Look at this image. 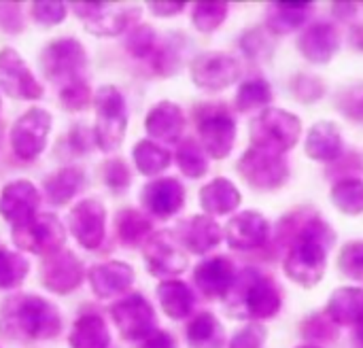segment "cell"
<instances>
[{"instance_id":"cell-1","label":"cell","mask_w":363,"mask_h":348,"mask_svg":"<svg viewBox=\"0 0 363 348\" xmlns=\"http://www.w3.org/2000/svg\"><path fill=\"white\" fill-rule=\"evenodd\" d=\"M336 234L334 230L319 219V215H308L300 230L296 232L287 259H285V274L289 281L311 289L321 283L325 268H328V253L334 247Z\"/></svg>"},{"instance_id":"cell-2","label":"cell","mask_w":363,"mask_h":348,"mask_svg":"<svg viewBox=\"0 0 363 348\" xmlns=\"http://www.w3.org/2000/svg\"><path fill=\"white\" fill-rule=\"evenodd\" d=\"M62 330L57 308L45 298L17 293L4 300L0 308V332L13 340H49Z\"/></svg>"},{"instance_id":"cell-3","label":"cell","mask_w":363,"mask_h":348,"mask_svg":"<svg viewBox=\"0 0 363 348\" xmlns=\"http://www.w3.org/2000/svg\"><path fill=\"white\" fill-rule=\"evenodd\" d=\"M281 304L283 298L274 281L253 268L242 270L225 296L228 313L236 319H272L281 310Z\"/></svg>"},{"instance_id":"cell-4","label":"cell","mask_w":363,"mask_h":348,"mask_svg":"<svg viewBox=\"0 0 363 348\" xmlns=\"http://www.w3.org/2000/svg\"><path fill=\"white\" fill-rule=\"evenodd\" d=\"M302 134V121L298 115L268 106L251 123V142L257 149H266L283 155L291 151Z\"/></svg>"},{"instance_id":"cell-5","label":"cell","mask_w":363,"mask_h":348,"mask_svg":"<svg viewBox=\"0 0 363 348\" xmlns=\"http://www.w3.org/2000/svg\"><path fill=\"white\" fill-rule=\"evenodd\" d=\"M128 128V111L121 91L113 85H104L96 94V145L111 153L121 147Z\"/></svg>"},{"instance_id":"cell-6","label":"cell","mask_w":363,"mask_h":348,"mask_svg":"<svg viewBox=\"0 0 363 348\" xmlns=\"http://www.w3.org/2000/svg\"><path fill=\"white\" fill-rule=\"evenodd\" d=\"M240 176L257 191H274L281 189L289 179L287 159L279 153L251 147L238 159Z\"/></svg>"},{"instance_id":"cell-7","label":"cell","mask_w":363,"mask_h":348,"mask_svg":"<svg viewBox=\"0 0 363 348\" xmlns=\"http://www.w3.org/2000/svg\"><path fill=\"white\" fill-rule=\"evenodd\" d=\"M72 9L85 30L96 36H117L140 15V6L121 2H72Z\"/></svg>"},{"instance_id":"cell-8","label":"cell","mask_w":363,"mask_h":348,"mask_svg":"<svg viewBox=\"0 0 363 348\" xmlns=\"http://www.w3.org/2000/svg\"><path fill=\"white\" fill-rule=\"evenodd\" d=\"M83 66L85 49L77 38H57L49 43L40 53V70L53 83L64 81L68 85L70 81L81 79L79 72Z\"/></svg>"},{"instance_id":"cell-9","label":"cell","mask_w":363,"mask_h":348,"mask_svg":"<svg viewBox=\"0 0 363 348\" xmlns=\"http://www.w3.org/2000/svg\"><path fill=\"white\" fill-rule=\"evenodd\" d=\"M13 240L30 253L47 257L62 249L66 240V230L55 215L43 213V215H36L28 225L15 228Z\"/></svg>"},{"instance_id":"cell-10","label":"cell","mask_w":363,"mask_h":348,"mask_svg":"<svg viewBox=\"0 0 363 348\" xmlns=\"http://www.w3.org/2000/svg\"><path fill=\"white\" fill-rule=\"evenodd\" d=\"M191 79L198 87L208 91H221L234 85L240 77V64L234 55L223 51H206L194 57Z\"/></svg>"},{"instance_id":"cell-11","label":"cell","mask_w":363,"mask_h":348,"mask_svg":"<svg viewBox=\"0 0 363 348\" xmlns=\"http://www.w3.org/2000/svg\"><path fill=\"white\" fill-rule=\"evenodd\" d=\"M49 130H51V115L45 108L26 111L11 130V145L15 155L21 159L38 157L47 145Z\"/></svg>"},{"instance_id":"cell-12","label":"cell","mask_w":363,"mask_h":348,"mask_svg":"<svg viewBox=\"0 0 363 348\" xmlns=\"http://www.w3.org/2000/svg\"><path fill=\"white\" fill-rule=\"evenodd\" d=\"M0 89L19 100H38L43 96L40 83L34 79L23 57L11 47L0 49Z\"/></svg>"},{"instance_id":"cell-13","label":"cell","mask_w":363,"mask_h":348,"mask_svg":"<svg viewBox=\"0 0 363 348\" xmlns=\"http://www.w3.org/2000/svg\"><path fill=\"white\" fill-rule=\"evenodd\" d=\"M111 315L125 340H143L153 334L155 313L140 293L123 298L119 304L111 308Z\"/></svg>"},{"instance_id":"cell-14","label":"cell","mask_w":363,"mask_h":348,"mask_svg":"<svg viewBox=\"0 0 363 348\" xmlns=\"http://www.w3.org/2000/svg\"><path fill=\"white\" fill-rule=\"evenodd\" d=\"M143 255L153 276L166 279L187 270V255L181 251V247L168 232H157L149 236L143 247Z\"/></svg>"},{"instance_id":"cell-15","label":"cell","mask_w":363,"mask_h":348,"mask_svg":"<svg viewBox=\"0 0 363 348\" xmlns=\"http://www.w3.org/2000/svg\"><path fill=\"white\" fill-rule=\"evenodd\" d=\"M198 132L204 153H208L213 159H223L234 149L236 123L223 108L206 111L198 121Z\"/></svg>"},{"instance_id":"cell-16","label":"cell","mask_w":363,"mask_h":348,"mask_svg":"<svg viewBox=\"0 0 363 348\" xmlns=\"http://www.w3.org/2000/svg\"><path fill=\"white\" fill-rule=\"evenodd\" d=\"M40 281L43 285L57 293L66 296L74 291L83 281V266L79 257L70 251H57L53 255H47L40 264Z\"/></svg>"},{"instance_id":"cell-17","label":"cell","mask_w":363,"mask_h":348,"mask_svg":"<svg viewBox=\"0 0 363 348\" xmlns=\"http://www.w3.org/2000/svg\"><path fill=\"white\" fill-rule=\"evenodd\" d=\"M40 196L30 181H13L0 193V215L15 228L28 225L36 217Z\"/></svg>"},{"instance_id":"cell-18","label":"cell","mask_w":363,"mask_h":348,"mask_svg":"<svg viewBox=\"0 0 363 348\" xmlns=\"http://www.w3.org/2000/svg\"><path fill=\"white\" fill-rule=\"evenodd\" d=\"M104 223H106V208L98 200H83L79 202L68 215V228L72 236L85 249L100 247L104 238Z\"/></svg>"},{"instance_id":"cell-19","label":"cell","mask_w":363,"mask_h":348,"mask_svg":"<svg viewBox=\"0 0 363 348\" xmlns=\"http://www.w3.org/2000/svg\"><path fill=\"white\" fill-rule=\"evenodd\" d=\"M225 238L228 245L236 251L259 249L270 238V223L264 215L255 211H245L230 219L225 228Z\"/></svg>"},{"instance_id":"cell-20","label":"cell","mask_w":363,"mask_h":348,"mask_svg":"<svg viewBox=\"0 0 363 348\" xmlns=\"http://www.w3.org/2000/svg\"><path fill=\"white\" fill-rule=\"evenodd\" d=\"M340 49V34L336 26L328 21H319L308 26L298 38V51L304 60L313 64H328Z\"/></svg>"},{"instance_id":"cell-21","label":"cell","mask_w":363,"mask_h":348,"mask_svg":"<svg viewBox=\"0 0 363 348\" xmlns=\"http://www.w3.org/2000/svg\"><path fill=\"white\" fill-rule=\"evenodd\" d=\"M194 281H196V287L208 300H219L230 293L236 281V268L228 257L219 255V257L202 262L194 272Z\"/></svg>"},{"instance_id":"cell-22","label":"cell","mask_w":363,"mask_h":348,"mask_svg":"<svg viewBox=\"0 0 363 348\" xmlns=\"http://www.w3.org/2000/svg\"><path fill=\"white\" fill-rule=\"evenodd\" d=\"M177 238L187 251L204 255L221 242V228L208 215H194L179 223Z\"/></svg>"},{"instance_id":"cell-23","label":"cell","mask_w":363,"mask_h":348,"mask_svg":"<svg viewBox=\"0 0 363 348\" xmlns=\"http://www.w3.org/2000/svg\"><path fill=\"white\" fill-rule=\"evenodd\" d=\"M143 204L155 217H172L185 204V189L177 179H157L143 189Z\"/></svg>"},{"instance_id":"cell-24","label":"cell","mask_w":363,"mask_h":348,"mask_svg":"<svg viewBox=\"0 0 363 348\" xmlns=\"http://www.w3.org/2000/svg\"><path fill=\"white\" fill-rule=\"evenodd\" d=\"M134 283V270L123 262L98 264L89 270V285L98 298H113L125 293Z\"/></svg>"},{"instance_id":"cell-25","label":"cell","mask_w":363,"mask_h":348,"mask_svg":"<svg viewBox=\"0 0 363 348\" xmlns=\"http://www.w3.org/2000/svg\"><path fill=\"white\" fill-rule=\"evenodd\" d=\"M145 128L149 136L162 142H179L185 130V115L174 102H160L147 115Z\"/></svg>"},{"instance_id":"cell-26","label":"cell","mask_w":363,"mask_h":348,"mask_svg":"<svg viewBox=\"0 0 363 348\" xmlns=\"http://www.w3.org/2000/svg\"><path fill=\"white\" fill-rule=\"evenodd\" d=\"M342 134L336 123L332 121H319L308 130V136L304 140V151L315 162H336L342 155Z\"/></svg>"},{"instance_id":"cell-27","label":"cell","mask_w":363,"mask_h":348,"mask_svg":"<svg viewBox=\"0 0 363 348\" xmlns=\"http://www.w3.org/2000/svg\"><path fill=\"white\" fill-rule=\"evenodd\" d=\"M325 315L336 325H353L363 323V289L359 287H338L325 308Z\"/></svg>"},{"instance_id":"cell-28","label":"cell","mask_w":363,"mask_h":348,"mask_svg":"<svg viewBox=\"0 0 363 348\" xmlns=\"http://www.w3.org/2000/svg\"><path fill=\"white\" fill-rule=\"evenodd\" d=\"M240 202H242V196L236 189V185L221 176L213 179L200 191V204L206 215H215V217L228 215V213L236 211L240 206Z\"/></svg>"},{"instance_id":"cell-29","label":"cell","mask_w":363,"mask_h":348,"mask_svg":"<svg viewBox=\"0 0 363 348\" xmlns=\"http://www.w3.org/2000/svg\"><path fill=\"white\" fill-rule=\"evenodd\" d=\"M157 300L170 319H185L191 315L196 298L183 281H164L157 287Z\"/></svg>"},{"instance_id":"cell-30","label":"cell","mask_w":363,"mask_h":348,"mask_svg":"<svg viewBox=\"0 0 363 348\" xmlns=\"http://www.w3.org/2000/svg\"><path fill=\"white\" fill-rule=\"evenodd\" d=\"M313 2H274L268 13V30L272 34H287L298 30L306 19Z\"/></svg>"},{"instance_id":"cell-31","label":"cell","mask_w":363,"mask_h":348,"mask_svg":"<svg viewBox=\"0 0 363 348\" xmlns=\"http://www.w3.org/2000/svg\"><path fill=\"white\" fill-rule=\"evenodd\" d=\"M187 342L191 348H223L225 332L213 313H200L187 327Z\"/></svg>"},{"instance_id":"cell-32","label":"cell","mask_w":363,"mask_h":348,"mask_svg":"<svg viewBox=\"0 0 363 348\" xmlns=\"http://www.w3.org/2000/svg\"><path fill=\"white\" fill-rule=\"evenodd\" d=\"M85 185V176L79 168L70 166V168H62L55 174H51L49 179H45V191L51 204H66L68 200H72L79 189Z\"/></svg>"},{"instance_id":"cell-33","label":"cell","mask_w":363,"mask_h":348,"mask_svg":"<svg viewBox=\"0 0 363 348\" xmlns=\"http://www.w3.org/2000/svg\"><path fill=\"white\" fill-rule=\"evenodd\" d=\"M111 344V334L98 315H85L81 317L70 334V347L72 348H106Z\"/></svg>"},{"instance_id":"cell-34","label":"cell","mask_w":363,"mask_h":348,"mask_svg":"<svg viewBox=\"0 0 363 348\" xmlns=\"http://www.w3.org/2000/svg\"><path fill=\"white\" fill-rule=\"evenodd\" d=\"M332 204L349 217L363 215V181L362 179H342L332 187Z\"/></svg>"},{"instance_id":"cell-35","label":"cell","mask_w":363,"mask_h":348,"mask_svg":"<svg viewBox=\"0 0 363 348\" xmlns=\"http://www.w3.org/2000/svg\"><path fill=\"white\" fill-rule=\"evenodd\" d=\"M170 159H172L170 151H166L164 147L151 140H140L134 147V162L140 174H147V176L160 174L162 170L170 166Z\"/></svg>"},{"instance_id":"cell-36","label":"cell","mask_w":363,"mask_h":348,"mask_svg":"<svg viewBox=\"0 0 363 348\" xmlns=\"http://www.w3.org/2000/svg\"><path fill=\"white\" fill-rule=\"evenodd\" d=\"M272 102V89L266 79H249L238 87L236 108L240 113H249L255 108H268Z\"/></svg>"},{"instance_id":"cell-37","label":"cell","mask_w":363,"mask_h":348,"mask_svg":"<svg viewBox=\"0 0 363 348\" xmlns=\"http://www.w3.org/2000/svg\"><path fill=\"white\" fill-rule=\"evenodd\" d=\"M177 164H179L181 172H183L185 176H189V179H200V176H204L206 170H208V162H206L204 149H202L196 140H191V138H187V140H183V142L179 145Z\"/></svg>"},{"instance_id":"cell-38","label":"cell","mask_w":363,"mask_h":348,"mask_svg":"<svg viewBox=\"0 0 363 348\" xmlns=\"http://www.w3.org/2000/svg\"><path fill=\"white\" fill-rule=\"evenodd\" d=\"M151 232V221L134 211V208H125L117 215V234L123 240V245H138L147 234Z\"/></svg>"},{"instance_id":"cell-39","label":"cell","mask_w":363,"mask_h":348,"mask_svg":"<svg viewBox=\"0 0 363 348\" xmlns=\"http://www.w3.org/2000/svg\"><path fill=\"white\" fill-rule=\"evenodd\" d=\"M302 336L308 340L313 347L319 344H332L338 338V325L323 313V315H313L302 323Z\"/></svg>"},{"instance_id":"cell-40","label":"cell","mask_w":363,"mask_h":348,"mask_svg":"<svg viewBox=\"0 0 363 348\" xmlns=\"http://www.w3.org/2000/svg\"><path fill=\"white\" fill-rule=\"evenodd\" d=\"M28 270H30L28 259H23L13 251L0 249V289H13L21 285Z\"/></svg>"},{"instance_id":"cell-41","label":"cell","mask_w":363,"mask_h":348,"mask_svg":"<svg viewBox=\"0 0 363 348\" xmlns=\"http://www.w3.org/2000/svg\"><path fill=\"white\" fill-rule=\"evenodd\" d=\"M228 9V2H196L191 21L200 32H213L225 21Z\"/></svg>"},{"instance_id":"cell-42","label":"cell","mask_w":363,"mask_h":348,"mask_svg":"<svg viewBox=\"0 0 363 348\" xmlns=\"http://www.w3.org/2000/svg\"><path fill=\"white\" fill-rule=\"evenodd\" d=\"M338 270L355 281H363V240L347 242L338 255Z\"/></svg>"},{"instance_id":"cell-43","label":"cell","mask_w":363,"mask_h":348,"mask_svg":"<svg viewBox=\"0 0 363 348\" xmlns=\"http://www.w3.org/2000/svg\"><path fill=\"white\" fill-rule=\"evenodd\" d=\"M242 49L249 57L253 60H264L274 53V38L270 30L264 28H253L242 36Z\"/></svg>"},{"instance_id":"cell-44","label":"cell","mask_w":363,"mask_h":348,"mask_svg":"<svg viewBox=\"0 0 363 348\" xmlns=\"http://www.w3.org/2000/svg\"><path fill=\"white\" fill-rule=\"evenodd\" d=\"M291 91L294 98L304 102V104H313L317 100L323 98L325 94V85L319 77H311V74H298L291 81Z\"/></svg>"},{"instance_id":"cell-45","label":"cell","mask_w":363,"mask_h":348,"mask_svg":"<svg viewBox=\"0 0 363 348\" xmlns=\"http://www.w3.org/2000/svg\"><path fill=\"white\" fill-rule=\"evenodd\" d=\"M336 106L338 111L353 119V121H363V85H351V87H345L338 96H336Z\"/></svg>"},{"instance_id":"cell-46","label":"cell","mask_w":363,"mask_h":348,"mask_svg":"<svg viewBox=\"0 0 363 348\" xmlns=\"http://www.w3.org/2000/svg\"><path fill=\"white\" fill-rule=\"evenodd\" d=\"M60 100H62L64 108H68V111H81L89 102V85L83 79H74V81H70L68 85L62 87Z\"/></svg>"},{"instance_id":"cell-47","label":"cell","mask_w":363,"mask_h":348,"mask_svg":"<svg viewBox=\"0 0 363 348\" xmlns=\"http://www.w3.org/2000/svg\"><path fill=\"white\" fill-rule=\"evenodd\" d=\"M32 15L40 26H55L66 15V4L60 0H36L32 4Z\"/></svg>"},{"instance_id":"cell-48","label":"cell","mask_w":363,"mask_h":348,"mask_svg":"<svg viewBox=\"0 0 363 348\" xmlns=\"http://www.w3.org/2000/svg\"><path fill=\"white\" fill-rule=\"evenodd\" d=\"M153 45H155V32L147 23L138 26L130 34V38H128V49H130V53L134 57H147V55H151Z\"/></svg>"},{"instance_id":"cell-49","label":"cell","mask_w":363,"mask_h":348,"mask_svg":"<svg viewBox=\"0 0 363 348\" xmlns=\"http://www.w3.org/2000/svg\"><path fill=\"white\" fill-rule=\"evenodd\" d=\"M268 338V332L264 325L259 323H249L247 327H242L232 340L230 348H262Z\"/></svg>"},{"instance_id":"cell-50","label":"cell","mask_w":363,"mask_h":348,"mask_svg":"<svg viewBox=\"0 0 363 348\" xmlns=\"http://www.w3.org/2000/svg\"><path fill=\"white\" fill-rule=\"evenodd\" d=\"M181 66V49L177 43H166L155 55V70L160 74H174Z\"/></svg>"},{"instance_id":"cell-51","label":"cell","mask_w":363,"mask_h":348,"mask_svg":"<svg viewBox=\"0 0 363 348\" xmlns=\"http://www.w3.org/2000/svg\"><path fill=\"white\" fill-rule=\"evenodd\" d=\"M104 181L111 189L115 191H123L130 185V172L125 168V164L121 159H111L104 166Z\"/></svg>"},{"instance_id":"cell-52","label":"cell","mask_w":363,"mask_h":348,"mask_svg":"<svg viewBox=\"0 0 363 348\" xmlns=\"http://www.w3.org/2000/svg\"><path fill=\"white\" fill-rule=\"evenodd\" d=\"M0 23L6 30H21V17H19V6L13 2H0Z\"/></svg>"},{"instance_id":"cell-53","label":"cell","mask_w":363,"mask_h":348,"mask_svg":"<svg viewBox=\"0 0 363 348\" xmlns=\"http://www.w3.org/2000/svg\"><path fill=\"white\" fill-rule=\"evenodd\" d=\"M149 9L153 15H160V17H170V15H177L185 9V2H168V0H153L149 2Z\"/></svg>"},{"instance_id":"cell-54","label":"cell","mask_w":363,"mask_h":348,"mask_svg":"<svg viewBox=\"0 0 363 348\" xmlns=\"http://www.w3.org/2000/svg\"><path fill=\"white\" fill-rule=\"evenodd\" d=\"M143 348H174V338L166 332H155L145 340Z\"/></svg>"},{"instance_id":"cell-55","label":"cell","mask_w":363,"mask_h":348,"mask_svg":"<svg viewBox=\"0 0 363 348\" xmlns=\"http://www.w3.org/2000/svg\"><path fill=\"white\" fill-rule=\"evenodd\" d=\"M353 338H355V344L359 348H363V323H359V325L355 327V336H353Z\"/></svg>"},{"instance_id":"cell-56","label":"cell","mask_w":363,"mask_h":348,"mask_svg":"<svg viewBox=\"0 0 363 348\" xmlns=\"http://www.w3.org/2000/svg\"><path fill=\"white\" fill-rule=\"evenodd\" d=\"M298 348H321V347H313V344H304V347H298Z\"/></svg>"},{"instance_id":"cell-57","label":"cell","mask_w":363,"mask_h":348,"mask_svg":"<svg viewBox=\"0 0 363 348\" xmlns=\"http://www.w3.org/2000/svg\"><path fill=\"white\" fill-rule=\"evenodd\" d=\"M0 106H2V100H0Z\"/></svg>"},{"instance_id":"cell-58","label":"cell","mask_w":363,"mask_h":348,"mask_svg":"<svg viewBox=\"0 0 363 348\" xmlns=\"http://www.w3.org/2000/svg\"><path fill=\"white\" fill-rule=\"evenodd\" d=\"M0 249H2V247H0Z\"/></svg>"}]
</instances>
